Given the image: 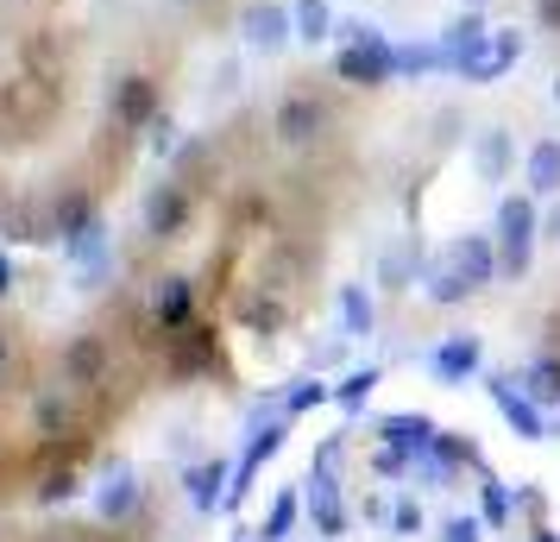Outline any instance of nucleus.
<instances>
[{"label":"nucleus","mask_w":560,"mask_h":542,"mask_svg":"<svg viewBox=\"0 0 560 542\" xmlns=\"http://www.w3.org/2000/svg\"><path fill=\"white\" fill-rule=\"evenodd\" d=\"M491 397H498V411H504L510 423H516V429H523V436H541V416H535L529 404H523V397H516V391H510V379H491Z\"/></svg>","instance_id":"obj_12"},{"label":"nucleus","mask_w":560,"mask_h":542,"mask_svg":"<svg viewBox=\"0 0 560 542\" xmlns=\"http://www.w3.org/2000/svg\"><path fill=\"white\" fill-rule=\"evenodd\" d=\"M504 511H510V498L491 486V492H485V517H491V523H504Z\"/></svg>","instance_id":"obj_20"},{"label":"nucleus","mask_w":560,"mask_h":542,"mask_svg":"<svg viewBox=\"0 0 560 542\" xmlns=\"http://www.w3.org/2000/svg\"><path fill=\"white\" fill-rule=\"evenodd\" d=\"M334 77H340V82H359V89H378V82H390V77H397V51H390L384 38L347 45V51L334 57Z\"/></svg>","instance_id":"obj_4"},{"label":"nucleus","mask_w":560,"mask_h":542,"mask_svg":"<svg viewBox=\"0 0 560 542\" xmlns=\"http://www.w3.org/2000/svg\"><path fill=\"white\" fill-rule=\"evenodd\" d=\"M498 228H504V240H535V203H529V196H504Z\"/></svg>","instance_id":"obj_10"},{"label":"nucleus","mask_w":560,"mask_h":542,"mask_svg":"<svg viewBox=\"0 0 560 542\" xmlns=\"http://www.w3.org/2000/svg\"><path fill=\"white\" fill-rule=\"evenodd\" d=\"M529 391L541 397V404H560V354H555V360H535V372H529Z\"/></svg>","instance_id":"obj_14"},{"label":"nucleus","mask_w":560,"mask_h":542,"mask_svg":"<svg viewBox=\"0 0 560 542\" xmlns=\"http://www.w3.org/2000/svg\"><path fill=\"white\" fill-rule=\"evenodd\" d=\"M7 285H13V272H7V258H0V297H7Z\"/></svg>","instance_id":"obj_23"},{"label":"nucleus","mask_w":560,"mask_h":542,"mask_svg":"<svg viewBox=\"0 0 560 542\" xmlns=\"http://www.w3.org/2000/svg\"><path fill=\"white\" fill-rule=\"evenodd\" d=\"M158 127V77L132 70V77L114 82V132L132 139V132H152Z\"/></svg>","instance_id":"obj_2"},{"label":"nucleus","mask_w":560,"mask_h":542,"mask_svg":"<svg viewBox=\"0 0 560 542\" xmlns=\"http://www.w3.org/2000/svg\"><path fill=\"white\" fill-rule=\"evenodd\" d=\"M472 366H479V341H472V335L447 341V347H441V354H434V372H441V379H466V372H472Z\"/></svg>","instance_id":"obj_9"},{"label":"nucleus","mask_w":560,"mask_h":542,"mask_svg":"<svg viewBox=\"0 0 560 542\" xmlns=\"http://www.w3.org/2000/svg\"><path fill=\"white\" fill-rule=\"evenodd\" d=\"M541 542H560V537H541Z\"/></svg>","instance_id":"obj_25"},{"label":"nucleus","mask_w":560,"mask_h":542,"mask_svg":"<svg viewBox=\"0 0 560 542\" xmlns=\"http://www.w3.org/2000/svg\"><path fill=\"white\" fill-rule=\"evenodd\" d=\"M372 385H378V379H372V372H359L353 385L340 391V404H359V397H365V391H372Z\"/></svg>","instance_id":"obj_21"},{"label":"nucleus","mask_w":560,"mask_h":542,"mask_svg":"<svg viewBox=\"0 0 560 542\" xmlns=\"http://www.w3.org/2000/svg\"><path fill=\"white\" fill-rule=\"evenodd\" d=\"M479 158H485V171L498 177V171H504V164H510V139H504V132H491V139H485V146H479Z\"/></svg>","instance_id":"obj_17"},{"label":"nucleus","mask_w":560,"mask_h":542,"mask_svg":"<svg viewBox=\"0 0 560 542\" xmlns=\"http://www.w3.org/2000/svg\"><path fill=\"white\" fill-rule=\"evenodd\" d=\"M548 233H560V208H555V215H548Z\"/></svg>","instance_id":"obj_24"},{"label":"nucleus","mask_w":560,"mask_h":542,"mask_svg":"<svg viewBox=\"0 0 560 542\" xmlns=\"http://www.w3.org/2000/svg\"><path fill=\"white\" fill-rule=\"evenodd\" d=\"M0 215H7V203H0Z\"/></svg>","instance_id":"obj_26"},{"label":"nucleus","mask_w":560,"mask_h":542,"mask_svg":"<svg viewBox=\"0 0 560 542\" xmlns=\"http://www.w3.org/2000/svg\"><path fill=\"white\" fill-rule=\"evenodd\" d=\"M283 32H290V13H283V7H253V13H246V38H253L258 51H278Z\"/></svg>","instance_id":"obj_7"},{"label":"nucleus","mask_w":560,"mask_h":542,"mask_svg":"<svg viewBox=\"0 0 560 542\" xmlns=\"http://www.w3.org/2000/svg\"><path fill=\"white\" fill-rule=\"evenodd\" d=\"M290 26H296V38H308V45H315V38H328V0H296V13H290Z\"/></svg>","instance_id":"obj_13"},{"label":"nucleus","mask_w":560,"mask_h":542,"mask_svg":"<svg viewBox=\"0 0 560 542\" xmlns=\"http://www.w3.org/2000/svg\"><path fill=\"white\" fill-rule=\"evenodd\" d=\"M0 542H120L89 523H0Z\"/></svg>","instance_id":"obj_5"},{"label":"nucleus","mask_w":560,"mask_h":542,"mask_svg":"<svg viewBox=\"0 0 560 542\" xmlns=\"http://www.w3.org/2000/svg\"><path fill=\"white\" fill-rule=\"evenodd\" d=\"M516 51H523V38H516V32H498L479 57H459V64H466V77H472V82H491L498 70H510V64H516Z\"/></svg>","instance_id":"obj_6"},{"label":"nucleus","mask_w":560,"mask_h":542,"mask_svg":"<svg viewBox=\"0 0 560 542\" xmlns=\"http://www.w3.org/2000/svg\"><path fill=\"white\" fill-rule=\"evenodd\" d=\"M529 189H541V196L560 189V146L555 139H541V146L529 152Z\"/></svg>","instance_id":"obj_11"},{"label":"nucleus","mask_w":560,"mask_h":542,"mask_svg":"<svg viewBox=\"0 0 560 542\" xmlns=\"http://www.w3.org/2000/svg\"><path fill=\"white\" fill-rule=\"evenodd\" d=\"M441 542H479V523H472V517H459V523L441 530Z\"/></svg>","instance_id":"obj_19"},{"label":"nucleus","mask_w":560,"mask_h":542,"mask_svg":"<svg viewBox=\"0 0 560 542\" xmlns=\"http://www.w3.org/2000/svg\"><path fill=\"white\" fill-rule=\"evenodd\" d=\"M340 310H347V322H353V335L372 328V303H365V290H347V297H340Z\"/></svg>","instance_id":"obj_16"},{"label":"nucleus","mask_w":560,"mask_h":542,"mask_svg":"<svg viewBox=\"0 0 560 542\" xmlns=\"http://www.w3.org/2000/svg\"><path fill=\"white\" fill-rule=\"evenodd\" d=\"M189 221H196V189H189V177L158 183L152 196H145V233H152L158 246L183 240V233H189Z\"/></svg>","instance_id":"obj_1"},{"label":"nucleus","mask_w":560,"mask_h":542,"mask_svg":"<svg viewBox=\"0 0 560 542\" xmlns=\"http://www.w3.org/2000/svg\"><path fill=\"white\" fill-rule=\"evenodd\" d=\"M535 13H541V26H555V32H560V0H541Z\"/></svg>","instance_id":"obj_22"},{"label":"nucleus","mask_w":560,"mask_h":542,"mask_svg":"<svg viewBox=\"0 0 560 542\" xmlns=\"http://www.w3.org/2000/svg\"><path fill=\"white\" fill-rule=\"evenodd\" d=\"M384 436L397 441V448H422V441H429V423H422V416H390Z\"/></svg>","instance_id":"obj_15"},{"label":"nucleus","mask_w":560,"mask_h":542,"mask_svg":"<svg viewBox=\"0 0 560 542\" xmlns=\"http://www.w3.org/2000/svg\"><path fill=\"white\" fill-rule=\"evenodd\" d=\"M454 258H459V272H454V278H466V290L491 285V246H485V240H459Z\"/></svg>","instance_id":"obj_8"},{"label":"nucleus","mask_w":560,"mask_h":542,"mask_svg":"<svg viewBox=\"0 0 560 542\" xmlns=\"http://www.w3.org/2000/svg\"><path fill=\"white\" fill-rule=\"evenodd\" d=\"M271 132H278L283 146H315L328 132V102L308 95V89H290L278 102V114H271Z\"/></svg>","instance_id":"obj_3"},{"label":"nucleus","mask_w":560,"mask_h":542,"mask_svg":"<svg viewBox=\"0 0 560 542\" xmlns=\"http://www.w3.org/2000/svg\"><path fill=\"white\" fill-rule=\"evenodd\" d=\"M504 272H510V278H523V272H529V240H504Z\"/></svg>","instance_id":"obj_18"}]
</instances>
